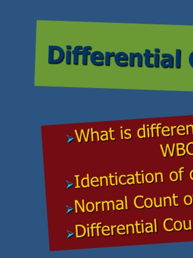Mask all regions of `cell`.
Instances as JSON below:
<instances>
[{
    "label": "cell",
    "instance_id": "6da1fadb",
    "mask_svg": "<svg viewBox=\"0 0 193 258\" xmlns=\"http://www.w3.org/2000/svg\"><path fill=\"white\" fill-rule=\"evenodd\" d=\"M66 58V53L64 49L57 46L48 47V62L52 65L61 64Z\"/></svg>",
    "mask_w": 193,
    "mask_h": 258
},
{
    "label": "cell",
    "instance_id": "7a4b0ae2",
    "mask_svg": "<svg viewBox=\"0 0 193 258\" xmlns=\"http://www.w3.org/2000/svg\"><path fill=\"white\" fill-rule=\"evenodd\" d=\"M92 47L91 46H86L83 47L82 46H77L74 48L72 51L74 56L73 64L77 66L79 64V56H83L82 64L84 66H87L88 64V56H91Z\"/></svg>",
    "mask_w": 193,
    "mask_h": 258
},
{
    "label": "cell",
    "instance_id": "3957f363",
    "mask_svg": "<svg viewBox=\"0 0 193 258\" xmlns=\"http://www.w3.org/2000/svg\"><path fill=\"white\" fill-rule=\"evenodd\" d=\"M90 60L92 64L95 66H103L105 65V56L99 51L93 52L90 56Z\"/></svg>",
    "mask_w": 193,
    "mask_h": 258
},
{
    "label": "cell",
    "instance_id": "277c9868",
    "mask_svg": "<svg viewBox=\"0 0 193 258\" xmlns=\"http://www.w3.org/2000/svg\"><path fill=\"white\" fill-rule=\"evenodd\" d=\"M114 60L117 66L126 67L129 66V56L124 52H120L116 54Z\"/></svg>",
    "mask_w": 193,
    "mask_h": 258
},
{
    "label": "cell",
    "instance_id": "5b68a950",
    "mask_svg": "<svg viewBox=\"0 0 193 258\" xmlns=\"http://www.w3.org/2000/svg\"><path fill=\"white\" fill-rule=\"evenodd\" d=\"M163 58L161 61V65L164 69H174L175 63L174 56L168 53H165L162 55Z\"/></svg>",
    "mask_w": 193,
    "mask_h": 258
},
{
    "label": "cell",
    "instance_id": "8992f818",
    "mask_svg": "<svg viewBox=\"0 0 193 258\" xmlns=\"http://www.w3.org/2000/svg\"><path fill=\"white\" fill-rule=\"evenodd\" d=\"M143 56L140 53H130L129 54V66L130 67H135V59L136 58H137V66L139 68H142L143 67Z\"/></svg>",
    "mask_w": 193,
    "mask_h": 258
},
{
    "label": "cell",
    "instance_id": "52a82bcc",
    "mask_svg": "<svg viewBox=\"0 0 193 258\" xmlns=\"http://www.w3.org/2000/svg\"><path fill=\"white\" fill-rule=\"evenodd\" d=\"M143 56L145 58V65L147 68H153L155 67L154 64L151 63V59L154 58L155 54L151 53L150 50L146 49L145 50Z\"/></svg>",
    "mask_w": 193,
    "mask_h": 258
},
{
    "label": "cell",
    "instance_id": "ba28073f",
    "mask_svg": "<svg viewBox=\"0 0 193 258\" xmlns=\"http://www.w3.org/2000/svg\"><path fill=\"white\" fill-rule=\"evenodd\" d=\"M175 63L176 68L180 69L182 67V50L180 49L176 50Z\"/></svg>",
    "mask_w": 193,
    "mask_h": 258
},
{
    "label": "cell",
    "instance_id": "9c48e42d",
    "mask_svg": "<svg viewBox=\"0 0 193 258\" xmlns=\"http://www.w3.org/2000/svg\"><path fill=\"white\" fill-rule=\"evenodd\" d=\"M116 53L114 52H106L105 55V65L107 67H109L111 65V59L115 58Z\"/></svg>",
    "mask_w": 193,
    "mask_h": 258
},
{
    "label": "cell",
    "instance_id": "30bf717a",
    "mask_svg": "<svg viewBox=\"0 0 193 258\" xmlns=\"http://www.w3.org/2000/svg\"><path fill=\"white\" fill-rule=\"evenodd\" d=\"M72 51L70 50H67L66 53V62L68 65H71L72 64Z\"/></svg>",
    "mask_w": 193,
    "mask_h": 258
},
{
    "label": "cell",
    "instance_id": "8fae6325",
    "mask_svg": "<svg viewBox=\"0 0 193 258\" xmlns=\"http://www.w3.org/2000/svg\"><path fill=\"white\" fill-rule=\"evenodd\" d=\"M160 54L155 53L154 56V66L156 68H159L161 66L160 61Z\"/></svg>",
    "mask_w": 193,
    "mask_h": 258
},
{
    "label": "cell",
    "instance_id": "7c38bea8",
    "mask_svg": "<svg viewBox=\"0 0 193 258\" xmlns=\"http://www.w3.org/2000/svg\"><path fill=\"white\" fill-rule=\"evenodd\" d=\"M189 63L190 66L193 69V51L189 55Z\"/></svg>",
    "mask_w": 193,
    "mask_h": 258
},
{
    "label": "cell",
    "instance_id": "4fadbf2b",
    "mask_svg": "<svg viewBox=\"0 0 193 258\" xmlns=\"http://www.w3.org/2000/svg\"><path fill=\"white\" fill-rule=\"evenodd\" d=\"M67 183H68V186H67V189H69L70 188L71 186H73L74 185V183H72V182H70L68 181H66Z\"/></svg>",
    "mask_w": 193,
    "mask_h": 258
},
{
    "label": "cell",
    "instance_id": "5bb4252c",
    "mask_svg": "<svg viewBox=\"0 0 193 258\" xmlns=\"http://www.w3.org/2000/svg\"><path fill=\"white\" fill-rule=\"evenodd\" d=\"M67 136L69 138V140L68 141V143H70L71 141L74 140L75 139L74 137H72L70 136V135H68Z\"/></svg>",
    "mask_w": 193,
    "mask_h": 258
},
{
    "label": "cell",
    "instance_id": "9a60e30c",
    "mask_svg": "<svg viewBox=\"0 0 193 258\" xmlns=\"http://www.w3.org/2000/svg\"><path fill=\"white\" fill-rule=\"evenodd\" d=\"M80 176L79 175H76L75 176V177L77 178V187H76V188H80L79 186V181H78V177H79Z\"/></svg>",
    "mask_w": 193,
    "mask_h": 258
},
{
    "label": "cell",
    "instance_id": "2e32d148",
    "mask_svg": "<svg viewBox=\"0 0 193 258\" xmlns=\"http://www.w3.org/2000/svg\"><path fill=\"white\" fill-rule=\"evenodd\" d=\"M155 53L156 54H160L161 53V50L159 48H156L155 49Z\"/></svg>",
    "mask_w": 193,
    "mask_h": 258
},
{
    "label": "cell",
    "instance_id": "e0dca14e",
    "mask_svg": "<svg viewBox=\"0 0 193 258\" xmlns=\"http://www.w3.org/2000/svg\"><path fill=\"white\" fill-rule=\"evenodd\" d=\"M66 49H67V50L72 51V46H71V45H67V46H66Z\"/></svg>",
    "mask_w": 193,
    "mask_h": 258
},
{
    "label": "cell",
    "instance_id": "ac0fdd59",
    "mask_svg": "<svg viewBox=\"0 0 193 258\" xmlns=\"http://www.w3.org/2000/svg\"><path fill=\"white\" fill-rule=\"evenodd\" d=\"M89 131H90V129H88V134H87V137L86 141V142L88 141L89 134Z\"/></svg>",
    "mask_w": 193,
    "mask_h": 258
},
{
    "label": "cell",
    "instance_id": "d6986e66",
    "mask_svg": "<svg viewBox=\"0 0 193 258\" xmlns=\"http://www.w3.org/2000/svg\"><path fill=\"white\" fill-rule=\"evenodd\" d=\"M75 132H76V134L77 137V138H78V141H79V142H80L81 141H80V139H79V137H78V132H77V131L76 130H75Z\"/></svg>",
    "mask_w": 193,
    "mask_h": 258
},
{
    "label": "cell",
    "instance_id": "ffe728a7",
    "mask_svg": "<svg viewBox=\"0 0 193 258\" xmlns=\"http://www.w3.org/2000/svg\"><path fill=\"white\" fill-rule=\"evenodd\" d=\"M91 130H92V141H94V139H93L94 133H93V129H91Z\"/></svg>",
    "mask_w": 193,
    "mask_h": 258
},
{
    "label": "cell",
    "instance_id": "44dd1931",
    "mask_svg": "<svg viewBox=\"0 0 193 258\" xmlns=\"http://www.w3.org/2000/svg\"><path fill=\"white\" fill-rule=\"evenodd\" d=\"M87 177H88V187H90L89 186V174H87Z\"/></svg>",
    "mask_w": 193,
    "mask_h": 258
},
{
    "label": "cell",
    "instance_id": "7402d4cb",
    "mask_svg": "<svg viewBox=\"0 0 193 258\" xmlns=\"http://www.w3.org/2000/svg\"><path fill=\"white\" fill-rule=\"evenodd\" d=\"M83 131H84V130H83V129H82V130H81V135H81V136H80V141H81V139H82V134H83Z\"/></svg>",
    "mask_w": 193,
    "mask_h": 258
}]
</instances>
